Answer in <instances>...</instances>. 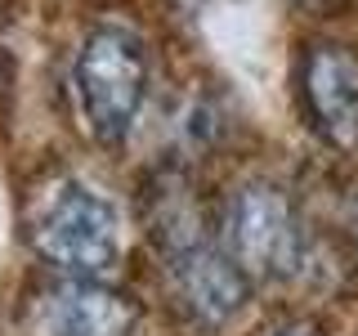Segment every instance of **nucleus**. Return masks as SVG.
<instances>
[{
  "mask_svg": "<svg viewBox=\"0 0 358 336\" xmlns=\"http://www.w3.org/2000/svg\"><path fill=\"white\" fill-rule=\"evenodd\" d=\"M72 81H76V104L85 112L90 134L99 144H117V139H126L134 112L143 104L148 54H143V45L130 31L99 27L81 41Z\"/></svg>",
  "mask_w": 358,
  "mask_h": 336,
  "instance_id": "nucleus-2",
  "label": "nucleus"
},
{
  "mask_svg": "<svg viewBox=\"0 0 358 336\" xmlns=\"http://www.w3.org/2000/svg\"><path fill=\"white\" fill-rule=\"evenodd\" d=\"M166 260H171V283H175L179 300L188 305L193 318L220 328V323H229L233 314L246 305V283H251V278H246L238 269V260H233L229 251H220L210 238L175 246V251H166Z\"/></svg>",
  "mask_w": 358,
  "mask_h": 336,
  "instance_id": "nucleus-4",
  "label": "nucleus"
},
{
  "mask_svg": "<svg viewBox=\"0 0 358 336\" xmlns=\"http://www.w3.org/2000/svg\"><path fill=\"white\" fill-rule=\"evenodd\" d=\"M54 323L63 336H130L139 305L126 291H112L94 278H72L54 296Z\"/></svg>",
  "mask_w": 358,
  "mask_h": 336,
  "instance_id": "nucleus-6",
  "label": "nucleus"
},
{
  "mask_svg": "<svg viewBox=\"0 0 358 336\" xmlns=\"http://www.w3.org/2000/svg\"><path fill=\"white\" fill-rule=\"evenodd\" d=\"M273 336H322L318 323H305V318H296V323H287V328H278Z\"/></svg>",
  "mask_w": 358,
  "mask_h": 336,
  "instance_id": "nucleus-7",
  "label": "nucleus"
},
{
  "mask_svg": "<svg viewBox=\"0 0 358 336\" xmlns=\"http://www.w3.org/2000/svg\"><path fill=\"white\" fill-rule=\"evenodd\" d=\"M305 104L318 130L341 148L358 144V59L345 45H313L300 67Z\"/></svg>",
  "mask_w": 358,
  "mask_h": 336,
  "instance_id": "nucleus-5",
  "label": "nucleus"
},
{
  "mask_svg": "<svg viewBox=\"0 0 358 336\" xmlns=\"http://www.w3.org/2000/svg\"><path fill=\"white\" fill-rule=\"evenodd\" d=\"M229 255L246 278H282L300 265V220L278 184H242L229 202Z\"/></svg>",
  "mask_w": 358,
  "mask_h": 336,
  "instance_id": "nucleus-3",
  "label": "nucleus"
},
{
  "mask_svg": "<svg viewBox=\"0 0 358 336\" xmlns=\"http://www.w3.org/2000/svg\"><path fill=\"white\" fill-rule=\"evenodd\" d=\"M27 233L41 260H50L72 278H103L121 255L117 206L76 179L41 193L27 220Z\"/></svg>",
  "mask_w": 358,
  "mask_h": 336,
  "instance_id": "nucleus-1",
  "label": "nucleus"
}]
</instances>
